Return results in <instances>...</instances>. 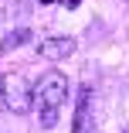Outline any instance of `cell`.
I'll list each match as a JSON object with an SVG mask.
<instances>
[{"instance_id": "cell-1", "label": "cell", "mask_w": 129, "mask_h": 133, "mask_svg": "<svg viewBox=\"0 0 129 133\" xmlns=\"http://www.w3.org/2000/svg\"><path fill=\"white\" fill-rule=\"evenodd\" d=\"M68 99V78L58 72V68H51L37 78V85H34V106H37V116H41V126L51 130L58 123V109L65 106Z\"/></svg>"}, {"instance_id": "cell-2", "label": "cell", "mask_w": 129, "mask_h": 133, "mask_svg": "<svg viewBox=\"0 0 129 133\" xmlns=\"http://www.w3.org/2000/svg\"><path fill=\"white\" fill-rule=\"evenodd\" d=\"M0 78H4V106H7L14 116H27L34 109V89H31V82L20 72L0 75Z\"/></svg>"}, {"instance_id": "cell-3", "label": "cell", "mask_w": 129, "mask_h": 133, "mask_svg": "<svg viewBox=\"0 0 129 133\" xmlns=\"http://www.w3.org/2000/svg\"><path fill=\"white\" fill-rule=\"evenodd\" d=\"M71 51H75V38H65V34H58V38H41V41H37V55H41L44 62H65Z\"/></svg>"}, {"instance_id": "cell-4", "label": "cell", "mask_w": 129, "mask_h": 133, "mask_svg": "<svg viewBox=\"0 0 129 133\" xmlns=\"http://www.w3.org/2000/svg\"><path fill=\"white\" fill-rule=\"evenodd\" d=\"M24 41H31V31H27V28H20V31L7 34L4 41H0V55H4V51H10V48H17V44H24Z\"/></svg>"}, {"instance_id": "cell-5", "label": "cell", "mask_w": 129, "mask_h": 133, "mask_svg": "<svg viewBox=\"0 0 129 133\" xmlns=\"http://www.w3.org/2000/svg\"><path fill=\"white\" fill-rule=\"evenodd\" d=\"M0 102H4V78H0Z\"/></svg>"}]
</instances>
